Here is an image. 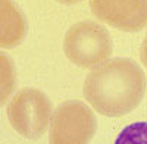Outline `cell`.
I'll use <instances>...</instances> for the list:
<instances>
[{"mask_svg":"<svg viewBox=\"0 0 147 144\" xmlns=\"http://www.w3.org/2000/svg\"><path fill=\"white\" fill-rule=\"evenodd\" d=\"M147 88L143 69L131 59L115 57L96 66L84 81L82 93L96 112L124 116L141 103Z\"/></svg>","mask_w":147,"mask_h":144,"instance_id":"6da1fadb","label":"cell"},{"mask_svg":"<svg viewBox=\"0 0 147 144\" xmlns=\"http://www.w3.org/2000/svg\"><path fill=\"white\" fill-rule=\"evenodd\" d=\"M63 52L80 68H96L113 52V41L105 27L94 21H80L66 31Z\"/></svg>","mask_w":147,"mask_h":144,"instance_id":"7a4b0ae2","label":"cell"},{"mask_svg":"<svg viewBox=\"0 0 147 144\" xmlns=\"http://www.w3.org/2000/svg\"><path fill=\"white\" fill-rule=\"evenodd\" d=\"M6 115L19 135L34 140L41 137L52 122V103L41 90L27 87L12 97Z\"/></svg>","mask_w":147,"mask_h":144,"instance_id":"3957f363","label":"cell"},{"mask_svg":"<svg viewBox=\"0 0 147 144\" xmlns=\"http://www.w3.org/2000/svg\"><path fill=\"white\" fill-rule=\"evenodd\" d=\"M96 118L91 109L72 100L60 104L53 113L50 144H88L96 133Z\"/></svg>","mask_w":147,"mask_h":144,"instance_id":"277c9868","label":"cell"},{"mask_svg":"<svg viewBox=\"0 0 147 144\" xmlns=\"http://www.w3.org/2000/svg\"><path fill=\"white\" fill-rule=\"evenodd\" d=\"M90 6L100 21L121 31L134 32L147 27V0H93Z\"/></svg>","mask_w":147,"mask_h":144,"instance_id":"5b68a950","label":"cell"},{"mask_svg":"<svg viewBox=\"0 0 147 144\" xmlns=\"http://www.w3.org/2000/svg\"><path fill=\"white\" fill-rule=\"evenodd\" d=\"M27 35V22L18 6L7 0H0V47L13 49Z\"/></svg>","mask_w":147,"mask_h":144,"instance_id":"8992f818","label":"cell"},{"mask_svg":"<svg viewBox=\"0 0 147 144\" xmlns=\"http://www.w3.org/2000/svg\"><path fill=\"white\" fill-rule=\"evenodd\" d=\"M15 65L5 53H0V106H3L15 88Z\"/></svg>","mask_w":147,"mask_h":144,"instance_id":"52a82bcc","label":"cell"},{"mask_svg":"<svg viewBox=\"0 0 147 144\" xmlns=\"http://www.w3.org/2000/svg\"><path fill=\"white\" fill-rule=\"evenodd\" d=\"M115 144H147V122H136L125 127L116 137Z\"/></svg>","mask_w":147,"mask_h":144,"instance_id":"ba28073f","label":"cell"},{"mask_svg":"<svg viewBox=\"0 0 147 144\" xmlns=\"http://www.w3.org/2000/svg\"><path fill=\"white\" fill-rule=\"evenodd\" d=\"M140 59L143 65L147 68V34L144 35V40L141 43V47H140Z\"/></svg>","mask_w":147,"mask_h":144,"instance_id":"9c48e42d","label":"cell"}]
</instances>
